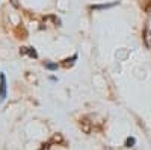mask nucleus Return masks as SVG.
Returning a JSON list of instances; mask_svg holds the SVG:
<instances>
[{
	"label": "nucleus",
	"mask_w": 151,
	"mask_h": 150,
	"mask_svg": "<svg viewBox=\"0 0 151 150\" xmlns=\"http://www.w3.org/2000/svg\"><path fill=\"white\" fill-rule=\"evenodd\" d=\"M21 53H29L30 56H33V58H36L38 55H36V52L33 49H30V47H23V50H21Z\"/></svg>",
	"instance_id": "f03ea898"
},
{
	"label": "nucleus",
	"mask_w": 151,
	"mask_h": 150,
	"mask_svg": "<svg viewBox=\"0 0 151 150\" xmlns=\"http://www.w3.org/2000/svg\"><path fill=\"white\" fill-rule=\"evenodd\" d=\"M6 88H8L6 86V78H5V74L2 73L0 74V100H2V102L6 99Z\"/></svg>",
	"instance_id": "f257e3e1"
},
{
	"label": "nucleus",
	"mask_w": 151,
	"mask_h": 150,
	"mask_svg": "<svg viewBox=\"0 0 151 150\" xmlns=\"http://www.w3.org/2000/svg\"><path fill=\"white\" fill-rule=\"evenodd\" d=\"M134 143H136V140L133 138V136H130V138H127V141H125V146H127V147H133Z\"/></svg>",
	"instance_id": "7ed1b4c3"
},
{
	"label": "nucleus",
	"mask_w": 151,
	"mask_h": 150,
	"mask_svg": "<svg viewBox=\"0 0 151 150\" xmlns=\"http://www.w3.org/2000/svg\"><path fill=\"white\" fill-rule=\"evenodd\" d=\"M45 67H47L48 70H56V68H58V64H52V62H47Z\"/></svg>",
	"instance_id": "39448f33"
},
{
	"label": "nucleus",
	"mask_w": 151,
	"mask_h": 150,
	"mask_svg": "<svg viewBox=\"0 0 151 150\" xmlns=\"http://www.w3.org/2000/svg\"><path fill=\"white\" fill-rule=\"evenodd\" d=\"M116 3H110V5H100V6H92V9H104V8H112Z\"/></svg>",
	"instance_id": "20e7f679"
}]
</instances>
